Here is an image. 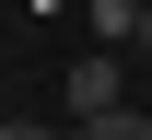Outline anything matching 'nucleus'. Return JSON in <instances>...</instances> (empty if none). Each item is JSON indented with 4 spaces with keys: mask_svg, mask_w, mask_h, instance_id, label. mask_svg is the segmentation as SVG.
Masks as SVG:
<instances>
[{
    "mask_svg": "<svg viewBox=\"0 0 152 140\" xmlns=\"http://www.w3.org/2000/svg\"><path fill=\"white\" fill-rule=\"evenodd\" d=\"M58 105H70V117H82V128H117V140H140L129 117H117V59H82L70 82H58Z\"/></svg>",
    "mask_w": 152,
    "mask_h": 140,
    "instance_id": "obj_1",
    "label": "nucleus"
},
{
    "mask_svg": "<svg viewBox=\"0 0 152 140\" xmlns=\"http://www.w3.org/2000/svg\"><path fill=\"white\" fill-rule=\"evenodd\" d=\"M82 12H94V35H105V47H129V35H140V12H152V0H82Z\"/></svg>",
    "mask_w": 152,
    "mask_h": 140,
    "instance_id": "obj_2",
    "label": "nucleus"
},
{
    "mask_svg": "<svg viewBox=\"0 0 152 140\" xmlns=\"http://www.w3.org/2000/svg\"><path fill=\"white\" fill-rule=\"evenodd\" d=\"M0 140H47V128H23V117H12V128H0Z\"/></svg>",
    "mask_w": 152,
    "mask_h": 140,
    "instance_id": "obj_3",
    "label": "nucleus"
},
{
    "mask_svg": "<svg viewBox=\"0 0 152 140\" xmlns=\"http://www.w3.org/2000/svg\"><path fill=\"white\" fill-rule=\"evenodd\" d=\"M129 47H140V59H152V12H140V35H129Z\"/></svg>",
    "mask_w": 152,
    "mask_h": 140,
    "instance_id": "obj_4",
    "label": "nucleus"
}]
</instances>
